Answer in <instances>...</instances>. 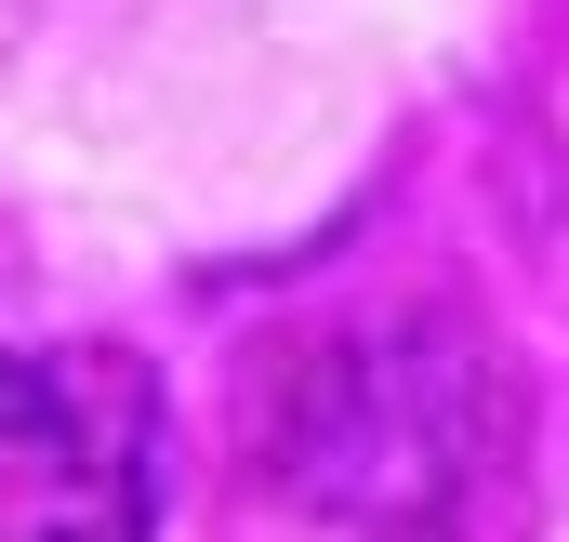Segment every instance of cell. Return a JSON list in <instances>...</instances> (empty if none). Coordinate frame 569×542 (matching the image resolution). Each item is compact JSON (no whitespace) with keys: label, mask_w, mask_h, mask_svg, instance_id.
<instances>
[{"label":"cell","mask_w":569,"mask_h":542,"mask_svg":"<svg viewBox=\"0 0 569 542\" xmlns=\"http://www.w3.org/2000/svg\"><path fill=\"white\" fill-rule=\"evenodd\" d=\"M159 398L120 344H0V542H146Z\"/></svg>","instance_id":"6da1fadb"}]
</instances>
